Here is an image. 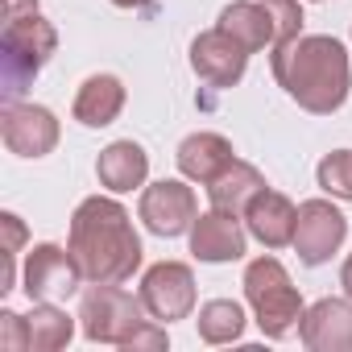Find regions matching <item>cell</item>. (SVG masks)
I'll return each instance as SVG.
<instances>
[{
  "mask_svg": "<svg viewBox=\"0 0 352 352\" xmlns=\"http://www.w3.org/2000/svg\"><path fill=\"white\" fill-rule=\"evenodd\" d=\"M120 108H124V83L116 75H87L83 87L75 91L71 116L87 129H104L120 116Z\"/></svg>",
  "mask_w": 352,
  "mask_h": 352,
  "instance_id": "cell-18",
  "label": "cell"
},
{
  "mask_svg": "<svg viewBox=\"0 0 352 352\" xmlns=\"http://www.w3.org/2000/svg\"><path fill=\"white\" fill-rule=\"evenodd\" d=\"M265 187V174L257 170V166H249V162H232L220 179H212L208 183V199H212V208H220V212H232V216H245V208L253 204V195Z\"/></svg>",
  "mask_w": 352,
  "mask_h": 352,
  "instance_id": "cell-19",
  "label": "cell"
},
{
  "mask_svg": "<svg viewBox=\"0 0 352 352\" xmlns=\"http://www.w3.org/2000/svg\"><path fill=\"white\" fill-rule=\"evenodd\" d=\"M0 344L9 352H25L30 348V319L17 311H0Z\"/></svg>",
  "mask_w": 352,
  "mask_h": 352,
  "instance_id": "cell-24",
  "label": "cell"
},
{
  "mask_svg": "<svg viewBox=\"0 0 352 352\" xmlns=\"http://www.w3.org/2000/svg\"><path fill=\"white\" fill-rule=\"evenodd\" d=\"M319 187L331 195V199H348L352 204V149H331L319 170H315Z\"/></svg>",
  "mask_w": 352,
  "mask_h": 352,
  "instance_id": "cell-22",
  "label": "cell"
},
{
  "mask_svg": "<svg viewBox=\"0 0 352 352\" xmlns=\"http://www.w3.org/2000/svg\"><path fill=\"white\" fill-rule=\"evenodd\" d=\"M54 50H58V34L38 9L5 17V34H0V83H5V104L25 96V87L38 79V71L50 63Z\"/></svg>",
  "mask_w": 352,
  "mask_h": 352,
  "instance_id": "cell-3",
  "label": "cell"
},
{
  "mask_svg": "<svg viewBox=\"0 0 352 352\" xmlns=\"http://www.w3.org/2000/svg\"><path fill=\"white\" fill-rule=\"evenodd\" d=\"M199 340L204 344H232L245 336V307L236 298H212L199 307Z\"/></svg>",
  "mask_w": 352,
  "mask_h": 352,
  "instance_id": "cell-20",
  "label": "cell"
},
{
  "mask_svg": "<svg viewBox=\"0 0 352 352\" xmlns=\"http://www.w3.org/2000/svg\"><path fill=\"white\" fill-rule=\"evenodd\" d=\"M245 298L253 307V319L261 327V336L270 340H286L298 323H302V294L290 282L286 265L278 257H257L245 265Z\"/></svg>",
  "mask_w": 352,
  "mask_h": 352,
  "instance_id": "cell-4",
  "label": "cell"
},
{
  "mask_svg": "<svg viewBox=\"0 0 352 352\" xmlns=\"http://www.w3.org/2000/svg\"><path fill=\"white\" fill-rule=\"evenodd\" d=\"M245 224H249V236H257L265 249H282V245H294L298 208H294L282 191L261 187V191L253 195V204L245 208Z\"/></svg>",
  "mask_w": 352,
  "mask_h": 352,
  "instance_id": "cell-15",
  "label": "cell"
},
{
  "mask_svg": "<svg viewBox=\"0 0 352 352\" xmlns=\"http://www.w3.org/2000/svg\"><path fill=\"white\" fill-rule=\"evenodd\" d=\"M191 253L208 265H224V261H241L245 257V228L232 212H204L191 224Z\"/></svg>",
  "mask_w": 352,
  "mask_h": 352,
  "instance_id": "cell-14",
  "label": "cell"
},
{
  "mask_svg": "<svg viewBox=\"0 0 352 352\" xmlns=\"http://www.w3.org/2000/svg\"><path fill=\"white\" fill-rule=\"evenodd\" d=\"M245 67H249V50H245L232 34H224L220 25L208 30V34H199V38L191 42V71H195L208 87H216V91L236 87V83L245 79Z\"/></svg>",
  "mask_w": 352,
  "mask_h": 352,
  "instance_id": "cell-11",
  "label": "cell"
},
{
  "mask_svg": "<svg viewBox=\"0 0 352 352\" xmlns=\"http://www.w3.org/2000/svg\"><path fill=\"white\" fill-rule=\"evenodd\" d=\"M124 348H129V352H141V348H145V352H162V348H166V327H162L157 319H149V323H141V327L133 331V340H129Z\"/></svg>",
  "mask_w": 352,
  "mask_h": 352,
  "instance_id": "cell-25",
  "label": "cell"
},
{
  "mask_svg": "<svg viewBox=\"0 0 352 352\" xmlns=\"http://www.w3.org/2000/svg\"><path fill=\"white\" fill-rule=\"evenodd\" d=\"M0 133H5L9 153L17 157H46L58 145V116L42 104H5L0 112Z\"/></svg>",
  "mask_w": 352,
  "mask_h": 352,
  "instance_id": "cell-12",
  "label": "cell"
},
{
  "mask_svg": "<svg viewBox=\"0 0 352 352\" xmlns=\"http://www.w3.org/2000/svg\"><path fill=\"white\" fill-rule=\"evenodd\" d=\"M38 0H5V17H17V13H34Z\"/></svg>",
  "mask_w": 352,
  "mask_h": 352,
  "instance_id": "cell-26",
  "label": "cell"
},
{
  "mask_svg": "<svg viewBox=\"0 0 352 352\" xmlns=\"http://www.w3.org/2000/svg\"><path fill=\"white\" fill-rule=\"evenodd\" d=\"M298 340L311 352H352V298H319L302 311Z\"/></svg>",
  "mask_w": 352,
  "mask_h": 352,
  "instance_id": "cell-13",
  "label": "cell"
},
{
  "mask_svg": "<svg viewBox=\"0 0 352 352\" xmlns=\"http://www.w3.org/2000/svg\"><path fill=\"white\" fill-rule=\"evenodd\" d=\"M174 162H179L183 179L208 187L212 179H220V174H224L236 157H232V141H228V137H220V133H191V137H183Z\"/></svg>",
  "mask_w": 352,
  "mask_h": 352,
  "instance_id": "cell-16",
  "label": "cell"
},
{
  "mask_svg": "<svg viewBox=\"0 0 352 352\" xmlns=\"http://www.w3.org/2000/svg\"><path fill=\"white\" fill-rule=\"evenodd\" d=\"M116 9H145V5H153V0H112Z\"/></svg>",
  "mask_w": 352,
  "mask_h": 352,
  "instance_id": "cell-28",
  "label": "cell"
},
{
  "mask_svg": "<svg viewBox=\"0 0 352 352\" xmlns=\"http://www.w3.org/2000/svg\"><path fill=\"white\" fill-rule=\"evenodd\" d=\"M220 30L232 34L249 54L274 50L302 34V9L298 0H236L220 13Z\"/></svg>",
  "mask_w": 352,
  "mask_h": 352,
  "instance_id": "cell-5",
  "label": "cell"
},
{
  "mask_svg": "<svg viewBox=\"0 0 352 352\" xmlns=\"http://www.w3.org/2000/svg\"><path fill=\"white\" fill-rule=\"evenodd\" d=\"M25 319H30V352H58L75 336V319L54 302H34V315Z\"/></svg>",
  "mask_w": 352,
  "mask_h": 352,
  "instance_id": "cell-21",
  "label": "cell"
},
{
  "mask_svg": "<svg viewBox=\"0 0 352 352\" xmlns=\"http://www.w3.org/2000/svg\"><path fill=\"white\" fill-rule=\"evenodd\" d=\"M141 302L149 311V319L157 323H174L187 319L195 311V274L183 261H157L145 270L141 278Z\"/></svg>",
  "mask_w": 352,
  "mask_h": 352,
  "instance_id": "cell-8",
  "label": "cell"
},
{
  "mask_svg": "<svg viewBox=\"0 0 352 352\" xmlns=\"http://www.w3.org/2000/svg\"><path fill=\"white\" fill-rule=\"evenodd\" d=\"M67 249L87 282H129L141 270V236L133 216L108 195H87L75 208Z\"/></svg>",
  "mask_w": 352,
  "mask_h": 352,
  "instance_id": "cell-2",
  "label": "cell"
},
{
  "mask_svg": "<svg viewBox=\"0 0 352 352\" xmlns=\"http://www.w3.org/2000/svg\"><path fill=\"white\" fill-rule=\"evenodd\" d=\"M83 282V270L75 261L71 249L63 245H34L25 265H21V290L30 302H54V298H71Z\"/></svg>",
  "mask_w": 352,
  "mask_h": 352,
  "instance_id": "cell-7",
  "label": "cell"
},
{
  "mask_svg": "<svg viewBox=\"0 0 352 352\" xmlns=\"http://www.w3.org/2000/svg\"><path fill=\"white\" fill-rule=\"evenodd\" d=\"M145 302L141 294L133 298L129 290H120V282H91V290H83V302H79V327L91 344H116L124 348L133 340V331L145 319Z\"/></svg>",
  "mask_w": 352,
  "mask_h": 352,
  "instance_id": "cell-6",
  "label": "cell"
},
{
  "mask_svg": "<svg viewBox=\"0 0 352 352\" xmlns=\"http://www.w3.org/2000/svg\"><path fill=\"white\" fill-rule=\"evenodd\" d=\"M270 71H274L278 87L311 116H331L336 108H344L348 87H352L348 50L327 34H307V38L298 34V38L274 46Z\"/></svg>",
  "mask_w": 352,
  "mask_h": 352,
  "instance_id": "cell-1",
  "label": "cell"
},
{
  "mask_svg": "<svg viewBox=\"0 0 352 352\" xmlns=\"http://www.w3.org/2000/svg\"><path fill=\"white\" fill-rule=\"evenodd\" d=\"M96 174H100V187H108L112 195H124L133 187H145V179H149V153L137 141H112L108 149H100Z\"/></svg>",
  "mask_w": 352,
  "mask_h": 352,
  "instance_id": "cell-17",
  "label": "cell"
},
{
  "mask_svg": "<svg viewBox=\"0 0 352 352\" xmlns=\"http://www.w3.org/2000/svg\"><path fill=\"white\" fill-rule=\"evenodd\" d=\"M348 236V216L331 199H307L298 204V224H294V253L302 265H323Z\"/></svg>",
  "mask_w": 352,
  "mask_h": 352,
  "instance_id": "cell-10",
  "label": "cell"
},
{
  "mask_svg": "<svg viewBox=\"0 0 352 352\" xmlns=\"http://www.w3.org/2000/svg\"><path fill=\"white\" fill-rule=\"evenodd\" d=\"M0 228H5V278H0V294H9L17 282V253L25 245V224H21V216L5 212L0 216Z\"/></svg>",
  "mask_w": 352,
  "mask_h": 352,
  "instance_id": "cell-23",
  "label": "cell"
},
{
  "mask_svg": "<svg viewBox=\"0 0 352 352\" xmlns=\"http://www.w3.org/2000/svg\"><path fill=\"white\" fill-rule=\"evenodd\" d=\"M340 286H344V294L352 298V257H348V261L340 265Z\"/></svg>",
  "mask_w": 352,
  "mask_h": 352,
  "instance_id": "cell-27",
  "label": "cell"
},
{
  "mask_svg": "<svg viewBox=\"0 0 352 352\" xmlns=\"http://www.w3.org/2000/svg\"><path fill=\"white\" fill-rule=\"evenodd\" d=\"M137 216L141 224L153 232V236H183L191 232L195 216H199V204H195V191L179 179H162V183H149L141 191V204H137Z\"/></svg>",
  "mask_w": 352,
  "mask_h": 352,
  "instance_id": "cell-9",
  "label": "cell"
}]
</instances>
